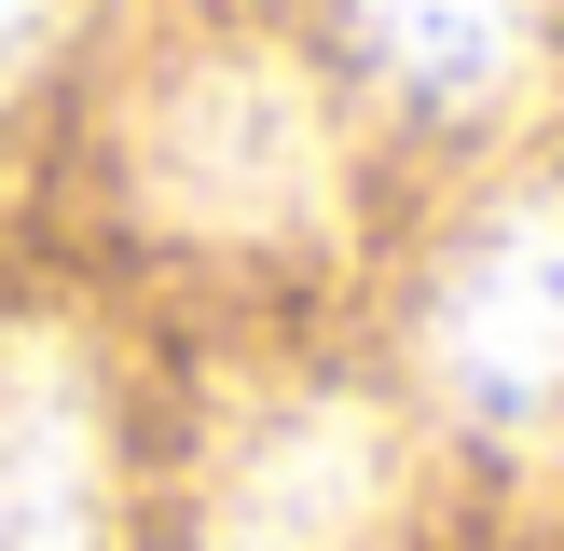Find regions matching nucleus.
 <instances>
[{
	"label": "nucleus",
	"mask_w": 564,
	"mask_h": 551,
	"mask_svg": "<svg viewBox=\"0 0 564 551\" xmlns=\"http://www.w3.org/2000/svg\"><path fill=\"white\" fill-rule=\"evenodd\" d=\"M358 42L413 110H496L538 69V0H358Z\"/></svg>",
	"instance_id": "obj_5"
},
{
	"label": "nucleus",
	"mask_w": 564,
	"mask_h": 551,
	"mask_svg": "<svg viewBox=\"0 0 564 551\" xmlns=\"http://www.w3.org/2000/svg\"><path fill=\"white\" fill-rule=\"evenodd\" d=\"M207 551H386V441L358 400H275L207 496Z\"/></svg>",
	"instance_id": "obj_3"
},
{
	"label": "nucleus",
	"mask_w": 564,
	"mask_h": 551,
	"mask_svg": "<svg viewBox=\"0 0 564 551\" xmlns=\"http://www.w3.org/2000/svg\"><path fill=\"white\" fill-rule=\"evenodd\" d=\"M0 551H110L97 400L55 331H0Z\"/></svg>",
	"instance_id": "obj_4"
},
{
	"label": "nucleus",
	"mask_w": 564,
	"mask_h": 551,
	"mask_svg": "<svg viewBox=\"0 0 564 551\" xmlns=\"http://www.w3.org/2000/svg\"><path fill=\"white\" fill-rule=\"evenodd\" d=\"M427 372L468 428L564 413V193H523L455 248V276L427 303Z\"/></svg>",
	"instance_id": "obj_2"
},
{
	"label": "nucleus",
	"mask_w": 564,
	"mask_h": 551,
	"mask_svg": "<svg viewBox=\"0 0 564 551\" xmlns=\"http://www.w3.org/2000/svg\"><path fill=\"white\" fill-rule=\"evenodd\" d=\"M138 207L165 235H303L330 207V110L290 55H193L138 110Z\"/></svg>",
	"instance_id": "obj_1"
},
{
	"label": "nucleus",
	"mask_w": 564,
	"mask_h": 551,
	"mask_svg": "<svg viewBox=\"0 0 564 551\" xmlns=\"http://www.w3.org/2000/svg\"><path fill=\"white\" fill-rule=\"evenodd\" d=\"M55 14H69V0H0V97H14V69L55 42Z\"/></svg>",
	"instance_id": "obj_6"
}]
</instances>
